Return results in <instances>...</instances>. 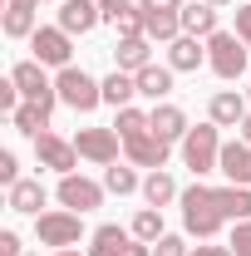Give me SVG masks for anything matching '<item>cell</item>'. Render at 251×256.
I'll return each instance as SVG.
<instances>
[{
  "instance_id": "31",
  "label": "cell",
  "mask_w": 251,
  "mask_h": 256,
  "mask_svg": "<svg viewBox=\"0 0 251 256\" xmlns=\"http://www.w3.org/2000/svg\"><path fill=\"white\" fill-rule=\"evenodd\" d=\"M98 10H104V20H114V25H118L124 15L138 10V0H98Z\"/></svg>"
},
{
  "instance_id": "37",
  "label": "cell",
  "mask_w": 251,
  "mask_h": 256,
  "mask_svg": "<svg viewBox=\"0 0 251 256\" xmlns=\"http://www.w3.org/2000/svg\"><path fill=\"white\" fill-rule=\"evenodd\" d=\"M188 256H232V246H212V242H207V246H192Z\"/></svg>"
},
{
  "instance_id": "22",
  "label": "cell",
  "mask_w": 251,
  "mask_h": 256,
  "mask_svg": "<svg viewBox=\"0 0 251 256\" xmlns=\"http://www.w3.org/2000/svg\"><path fill=\"white\" fill-rule=\"evenodd\" d=\"M34 10H40V0H10L5 5V34L10 40H30L40 25H34Z\"/></svg>"
},
{
  "instance_id": "36",
  "label": "cell",
  "mask_w": 251,
  "mask_h": 256,
  "mask_svg": "<svg viewBox=\"0 0 251 256\" xmlns=\"http://www.w3.org/2000/svg\"><path fill=\"white\" fill-rule=\"evenodd\" d=\"M188 0H138V10H182Z\"/></svg>"
},
{
  "instance_id": "8",
  "label": "cell",
  "mask_w": 251,
  "mask_h": 256,
  "mask_svg": "<svg viewBox=\"0 0 251 256\" xmlns=\"http://www.w3.org/2000/svg\"><path fill=\"white\" fill-rule=\"evenodd\" d=\"M34 158H40V168H50V172H60V178H69L74 168H79V148L69 143V138H60V133H40L34 138Z\"/></svg>"
},
{
  "instance_id": "4",
  "label": "cell",
  "mask_w": 251,
  "mask_h": 256,
  "mask_svg": "<svg viewBox=\"0 0 251 256\" xmlns=\"http://www.w3.org/2000/svg\"><path fill=\"white\" fill-rule=\"evenodd\" d=\"M34 236H40V246L69 252V246H79V236H84V212H69V207L40 212V217H34Z\"/></svg>"
},
{
  "instance_id": "30",
  "label": "cell",
  "mask_w": 251,
  "mask_h": 256,
  "mask_svg": "<svg viewBox=\"0 0 251 256\" xmlns=\"http://www.w3.org/2000/svg\"><path fill=\"white\" fill-rule=\"evenodd\" d=\"M188 252L192 246L182 242V236H172V232H162V236L153 242V256H188Z\"/></svg>"
},
{
  "instance_id": "42",
  "label": "cell",
  "mask_w": 251,
  "mask_h": 256,
  "mask_svg": "<svg viewBox=\"0 0 251 256\" xmlns=\"http://www.w3.org/2000/svg\"><path fill=\"white\" fill-rule=\"evenodd\" d=\"M54 5H64V0H54Z\"/></svg>"
},
{
  "instance_id": "39",
  "label": "cell",
  "mask_w": 251,
  "mask_h": 256,
  "mask_svg": "<svg viewBox=\"0 0 251 256\" xmlns=\"http://www.w3.org/2000/svg\"><path fill=\"white\" fill-rule=\"evenodd\" d=\"M207 5H212V10H222V5H232V0H207Z\"/></svg>"
},
{
  "instance_id": "15",
  "label": "cell",
  "mask_w": 251,
  "mask_h": 256,
  "mask_svg": "<svg viewBox=\"0 0 251 256\" xmlns=\"http://www.w3.org/2000/svg\"><path fill=\"white\" fill-rule=\"evenodd\" d=\"M168 64H172L178 74L202 69V64H207V40H197V34H178V40L168 44Z\"/></svg>"
},
{
  "instance_id": "5",
  "label": "cell",
  "mask_w": 251,
  "mask_h": 256,
  "mask_svg": "<svg viewBox=\"0 0 251 256\" xmlns=\"http://www.w3.org/2000/svg\"><path fill=\"white\" fill-rule=\"evenodd\" d=\"M207 64H212V74L217 79H242L246 74V44H242V34L236 30H217L207 40Z\"/></svg>"
},
{
  "instance_id": "29",
  "label": "cell",
  "mask_w": 251,
  "mask_h": 256,
  "mask_svg": "<svg viewBox=\"0 0 251 256\" xmlns=\"http://www.w3.org/2000/svg\"><path fill=\"white\" fill-rule=\"evenodd\" d=\"M133 236H138V242H148V246H153L158 236H162V207H143V212H138V217H133Z\"/></svg>"
},
{
  "instance_id": "26",
  "label": "cell",
  "mask_w": 251,
  "mask_h": 256,
  "mask_svg": "<svg viewBox=\"0 0 251 256\" xmlns=\"http://www.w3.org/2000/svg\"><path fill=\"white\" fill-rule=\"evenodd\" d=\"M133 94H138V79H133V74H124V69H114V74L104 79V104L128 108V104H133Z\"/></svg>"
},
{
  "instance_id": "20",
  "label": "cell",
  "mask_w": 251,
  "mask_h": 256,
  "mask_svg": "<svg viewBox=\"0 0 251 256\" xmlns=\"http://www.w3.org/2000/svg\"><path fill=\"white\" fill-rule=\"evenodd\" d=\"M222 25H217V10L207 0H188L182 5V34H197V40H212Z\"/></svg>"
},
{
  "instance_id": "23",
  "label": "cell",
  "mask_w": 251,
  "mask_h": 256,
  "mask_svg": "<svg viewBox=\"0 0 251 256\" xmlns=\"http://www.w3.org/2000/svg\"><path fill=\"white\" fill-rule=\"evenodd\" d=\"M178 197H182V192H178V182H172L168 168H158V172L143 178V202H148V207H168V202H178Z\"/></svg>"
},
{
  "instance_id": "10",
  "label": "cell",
  "mask_w": 251,
  "mask_h": 256,
  "mask_svg": "<svg viewBox=\"0 0 251 256\" xmlns=\"http://www.w3.org/2000/svg\"><path fill=\"white\" fill-rule=\"evenodd\" d=\"M104 192L98 182H89V178H79V172H69V178H60V207H69V212H94V207H104Z\"/></svg>"
},
{
  "instance_id": "1",
  "label": "cell",
  "mask_w": 251,
  "mask_h": 256,
  "mask_svg": "<svg viewBox=\"0 0 251 256\" xmlns=\"http://www.w3.org/2000/svg\"><path fill=\"white\" fill-rule=\"evenodd\" d=\"M182 226H188L197 242H212L222 226H226V212L217 207V188H207L202 178L192 182V188H182Z\"/></svg>"
},
{
  "instance_id": "13",
  "label": "cell",
  "mask_w": 251,
  "mask_h": 256,
  "mask_svg": "<svg viewBox=\"0 0 251 256\" xmlns=\"http://www.w3.org/2000/svg\"><path fill=\"white\" fill-rule=\"evenodd\" d=\"M133 226H118V222H108V226H98L94 236H89V256H128L133 252Z\"/></svg>"
},
{
  "instance_id": "24",
  "label": "cell",
  "mask_w": 251,
  "mask_h": 256,
  "mask_svg": "<svg viewBox=\"0 0 251 256\" xmlns=\"http://www.w3.org/2000/svg\"><path fill=\"white\" fill-rule=\"evenodd\" d=\"M217 207L226 212V222H251V188H236V182L217 188Z\"/></svg>"
},
{
  "instance_id": "25",
  "label": "cell",
  "mask_w": 251,
  "mask_h": 256,
  "mask_svg": "<svg viewBox=\"0 0 251 256\" xmlns=\"http://www.w3.org/2000/svg\"><path fill=\"white\" fill-rule=\"evenodd\" d=\"M10 124H15V133H25V138H40V133L50 128V108H44V104H30V98H25V104H20V108L10 114Z\"/></svg>"
},
{
  "instance_id": "43",
  "label": "cell",
  "mask_w": 251,
  "mask_h": 256,
  "mask_svg": "<svg viewBox=\"0 0 251 256\" xmlns=\"http://www.w3.org/2000/svg\"><path fill=\"white\" fill-rule=\"evenodd\" d=\"M246 98H251V89H246Z\"/></svg>"
},
{
  "instance_id": "3",
  "label": "cell",
  "mask_w": 251,
  "mask_h": 256,
  "mask_svg": "<svg viewBox=\"0 0 251 256\" xmlns=\"http://www.w3.org/2000/svg\"><path fill=\"white\" fill-rule=\"evenodd\" d=\"M54 89H60V104H69L74 114H94L98 104H104V79L84 74V69H74V64L54 74Z\"/></svg>"
},
{
  "instance_id": "18",
  "label": "cell",
  "mask_w": 251,
  "mask_h": 256,
  "mask_svg": "<svg viewBox=\"0 0 251 256\" xmlns=\"http://www.w3.org/2000/svg\"><path fill=\"white\" fill-rule=\"evenodd\" d=\"M172 64H148V69H138L133 79H138V94L143 98H153V104H162V98L172 94Z\"/></svg>"
},
{
  "instance_id": "9",
  "label": "cell",
  "mask_w": 251,
  "mask_h": 256,
  "mask_svg": "<svg viewBox=\"0 0 251 256\" xmlns=\"http://www.w3.org/2000/svg\"><path fill=\"white\" fill-rule=\"evenodd\" d=\"M74 34L60 30V25H40V30L30 34V50L40 64H54V69H69V54H74V44H69Z\"/></svg>"
},
{
  "instance_id": "2",
  "label": "cell",
  "mask_w": 251,
  "mask_h": 256,
  "mask_svg": "<svg viewBox=\"0 0 251 256\" xmlns=\"http://www.w3.org/2000/svg\"><path fill=\"white\" fill-rule=\"evenodd\" d=\"M182 162H188L192 178L217 172V162H222V133H217L212 118H207V124H197V128H188V138H182Z\"/></svg>"
},
{
  "instance_id": "38",
  "label": "cell",
  "mask_w": 251,
  "mask_h": 256,
  "mask_svg": "<svg viewBox=\"0 0 251 256\" xmlns=\"http://www.w3.org/2000/svg\"><path fill=\"white\" fill-rule=\"evenodd\" d=\"M242 138H246V143H251V114H246V124H242Z\"/></svg>"
},
{
  "instance_id": "35",
  "label": "cell",
  "mask_w": 251,
  "mask_h": 256,
  "mask_svg": "<svg viewBox=\"0 0 251 256\" xmlns=\"http://www.w3.org/2000/svg\"><path fill=\"white\" fill-rule=\"evenodd\" d=\"M0 256H25V252H20V236H15V232H0Z\"/></svg>"
},
{
  "instance_id": "7",
  "label": "cell",
  "mask_w": 251,
  "mask_h": 256,
  "mask_svg": "<svg viewBox=\"0 0 251 256\" xmlns=\"http://www.w3.org/2000/svg\"><path fill=\"white\" fill-rule=\"evenodd\" d=\"M118 128H79L74 133V148H79V158L98 162V168H114L118 162Z\"/></svg>"
},
{
  "instance_id": "40",
  "label": "cell",
  "mask_w": 251,
  "mask_h": 256,
  "mask_svg": "<svg viewBox=\"0 0 251 256\" xmlns=\"http://www.w3.org/2000/svg\"><path fill=\"white\" fill-rule=\"evenodd\" d=\"M60 256H89V252H74V246H69V252H60Z\"/></svg>"
},
{
  "instance_id": "6",
  "label": "cell",
  "mask_w": 251,
  "mask_h": 256,
  "mask_svg": "<svg viewBox=\"0 0 251 256\" xmlns=\"http://www.w3.org/2000/svg\"><path fill=\"white\" fill-rule=\"evenodd\" d=\"M10 79H15V89L30 98V104H44V108L54 114V104H60V89H54V79L44 74V64H40V60L15 64V69H10Z\"/></svg>"
},
{
  "instance_id": "19",
  "label": "cell",
  "mask_w": 251,
  "mask_h": 256,
  "mask_svg": "<svg viewBox=\"0 0 251 256\" xmlns=\"http://www.w3.org/2000/svg\"><path fill=\"white\" fill-rule=\"evenodd\" d=\"M114 60H118L124 74L148 69V64H153V40H148V34H138V40H118V44H114Z\"/></svg>"
},
{
  "instance_id": "27",
  "label": "cell",
  "mask_w": 251,
  "mask_h": 256,
  "mask_svg": "<svg viewBox=\"0 0 251 256\" xmlns=\"http://www.w3.org/2000/svg\"><path fill=\"white\" fill-rule=\"evenodd\" d=\"M104 188L114 197H128V192H143V182H138V172L128 162H114V168H104Z\"/></svg>"
},
{
  "instance_id": "32",
  "label": "cell",
  "mask_w": 251,
  "mask_h": 256,
  "mask_svg": "<svg viewBox=\"0 0 251 256\" xmlns=\"http://www.w3.org/2000/svg\"><path fill=\"white\" fill-rule=\"evenodd\" d=\"M226 246H232V256H251V222L232 226V242H226Z\"/></svg>"
},
{
  "instance_id": "28",
  "label": "cell",
  "mask_w": 251,
  "mask_h": 256,
  "mask_svg": "<svg viewBox=\"0 0 251 256\" xmlns=\"http://www.w3.org/2000/svg\"><path fill=\"white\" fill-rule=\"evenodd\" d=\"M114 128H118V138H138V133H148V128H153V118H148V114H143V108H133V104H128V108H118V118H114Z\"/></svg>"
},
{
  "instance_id": "17",
  "label": "cell",
  "mask_w": 251,
  "mask_h": 256,
  "mask_svg": "<svg viewBox=\"0 0 251 256\" xmlns=\"http://www.w3.org/2000/svg\"><path fill=\"white\" fill-rule=\"evenodd\" d=\"M148 118H153V133L158 138H162V143H182V138H188V114H182V108H178V104H153V114H148Z\"/></svg>"
},
{
  "instance_id": "21",
  "label": "cell",
  "mask_w": 251,
  "mask_h": 256,
  "mask_svg": "<svg viewBox=\"0 0 251 256\" xmlns=\"http://www.w3.org/2000/svg\"><path fill=\"white\" fill-rule=\"evenodd\" d=\"M10 192V212H25V217H40V207L50 202V192L40 188V178H20L15 188H5Z\"/></svg>"
},
{
  "instance_id": "33",
  "label": "cell",
  "mask_w": 251,
  "mask_h": 256,
  "mask_svg": "<svg viewBox=\"0 0 251 256\" xmlns=\"http://www.w3.org/2000/svg\"><path fill=\"white\" fill-rule=\"evenodd\" d=\"M0 182H5V188H15V182H20V158H15L10 148L0 153Z\"/></svg>"
},
{
  "instance_id": "34",
  "label": "cell",
  "mask_w": 251,
  "mask_h": 256,
  "mask_svg": "<svg viewBox=\"0 0 251 256\" xmlns=\"http://www.w3.org/2000/svg\"><path fill=\"white\" fill-rule=\"evenodd\" d=\"M236 34H242V44L251 50V5H236Z\"/></svg>"
},
{
  "instance_id": "12",
  "label": "cell",
  "mask_w": 251,
  "mask_h": 256,
  "mask_svg": "<svg viewBox=\"0 0 251 256\" xmlns=\"http://www.w3.org/2000/svg\"><path fill=\"white\" fill-rule=\"evenodd\" d=\"M246 104L251 98H242L236 89H222V94H212V104H207V118H212L217 128H242L246 114H251Z\"/></svg>"
},
{
  "instance_id": "16",
  "label": "cell",
  "mask_w": 251,
  "mask_h": 256,
  "mask_svg": "<svg viewBox=\"0 0 251 256\" xmlns=\"http://www.w3.org/2000/svg\"><path fill=\"white\" fill-rule=\"evenodd\" d=\"M217 172H226V182H236V188H251V143H222V162Z\"/></svg>"
},
{
  "instance_id": "41",
  "label": "cell",
  "mask_w": 251,
  "mask_h": 256,
  "mask_svg": "<svg viewBox=\"0 0 251 256\" xmlns=\"http://www.w3.org/2000/svg\"><path fill=\"white\" fill-rule=\"evenodd\" d=\"M25 256H40V252H25Z\"/></svg>"
},
{
  "instance_id": "11",
  "label": "cell",
  "mask_w": 251,
  "mask_h": 256,
  "mask_svg": "<svg viewBox=\"0 0 251 256\" xmlns=\"http://www.w3.org/2000/svg\"><path fill=\"white\" fill-rule=\"evenodd\" d=\"M124 153H128V162H138V168L158 172V168H168V153H172V143H162L153 128H148V133L128 138V143H124Z\"/></svg>"
},
{
  "instance_id": "14",
  "label": "cell",
  "mask_w": 251,
  "mask_h": 256,
  "mask_svg": "<svg viewBox=\"0 0 251 256\" xmlns=\"http://www.w3.org/2000/svg\"><path fill=\"white\" fill-rule=\"evenodd\" d=\"M98 20H104L98 0H64L60 5V30H69V34H89Z\"/></svg>"
}]
</instances>
